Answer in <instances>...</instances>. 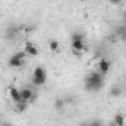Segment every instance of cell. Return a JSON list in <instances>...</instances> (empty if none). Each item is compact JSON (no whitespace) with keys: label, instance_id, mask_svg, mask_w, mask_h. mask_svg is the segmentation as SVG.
I'll list each match as a JSON object with an SVG mask.
<instances>
[{"label":"cell","instance_id":"obj_10","mask_svg":"<svg viewBox=\"0 0 126 126\" xmlns=\"http://www.w3.org/2000/svg\"><path fill=\"white\" fill-rule=\"evenodd\" d=\"M28 107V103H15V111L16 113H24Z\"/></svg>","mask_w":126,"mask_h":126},{"label":"cell","instance_id":"obj_8","mask_svg":"<svg viewBox=\"0 0 126 126\" xmlns=\"http://www.w3.org/2000/svg\"><path fill=\"white\" fill-rule=\"evenodd\" d=\"M98 70H100V73H107L109 70H110V62L107 60V59H104V57H101L100 60H98Z\"/></svg>","mask_w":126,"mask_h":126},{"label":"cell","instance_id":"obj_1","mask_svg":"<svg viewBox=\"0 0 126 126\" xmlns=\"http://www.w3.org/2000/svg\"><path fill=\"white\" fill-rule=\"evenodd\" d=\"M104 85V79H103V73L100 72H91L87 78H85V90L87 91H100Z\"/></svg>","mask_w":126,"mask_h":126},{"label":"cell","instance_id":"obj_6","mask_svg":"<svg viewBox=\"0 0 126 126\" xmlns=\"http://www.w3.org/2000/svg\"><path fill=\"white\" fill-rule=\"evenodd\" d=\"M24 51H25L28 56H34V57L40 54L38 47H37L34 43H31V41H27V43H25V48H24Z\"/></svg>","mask_w":126,"mask_h":126},{"label":"cell","instance_id":"obj_18","mask_svg":"<svg viewBox=\"0 0 126 126\" xmlns=\"http://www.w3.org/2000/svg\"><path fill=\"white\" fill-rule=\"evenodd\" d=\"M78 126H88V123H87V122H84V123H79Z\"/></svg>","mask_w":126,"mask_h":126},{"label":"cell","instance_id":"obj_11","mask_svg":"<svg viewBox=\"0 0 126 126\" xmlns=\"http://www.w3.org/2000/svg\"><path fill=\"white\" fill-rule=\"evenodd\" d=\"M122 94V88L119 87V85H114V87H111V90H110V97H119V95Z\"/></svg>","mask_w":126,"mask_h":126},{"label":"cell","instance_id":"obj_5","mask_svg":"<svg viewBox=\"0 0 126 126\" xmlns=\"http://www.w3.org/2000/svg\"><path fill=\"white\" fill-rule=\"evenodd\" d=\"M21 95H22V101L24 103H30V101H34L35 100V93L32 91L30 87L22 88L21 90Z\"/></svg>","mask_w":126,"mask_h":126},{"label":"cell","instance_id":"obj_4","mask_svg":"<svg viewBox=\"0 0 126 126\" xmlns=\"http://www.w3.org/2000/svg\"><path fill=\"white\" fill-rule=\"evenodd\" d=\"M72 50H73V53L81 54V53L87 51V50H88V47H85L84 40H72Z\"/></svg>","mask_w":126,"mask_h":126},{"label":"cell","instance_id":"obj_9","mask_svg":"<svg viewBox=\"0 0 126 126\" xmlns=\"http://www.w3.org/2000/svg\"><path fill=\"white\" fill-rule=\"evenodd\" d=\"M113 125L114 126H125V117L122 113H117L113 119Z\"/></svg>","mask_w":126,"mask_h":126},{"label":"cell","instance_id":"obj_16","mask_svg":"<svg viewBox=\"0 0 126 126\" xmlns=\"http://www.w3.org/2000/svg\"><path fill=\"white\" fill-rule=\"evenodd\" d=\"M110 1V4H120L122 3V0H109Z\"/></svg>","mask_w":126,"mask_h":126},{"label":"cell","instance_id":"obj_19","mask_svg":"<svg viewBox=\"0 0 126 126\" xmlns=\"http://www.w3.org/2000/svg\"><path fill=\"white\" fill-rule=\"evenodd\" d=\"M125 19H126V13H125Z\"/></svg>","mask_w":126,"mask_h":126},{"label":"cell","instance_id":"obj_3","mask_svg":"<svg viewBox=\"0 0 126 126\" xmlns=\"http://www.w3.org/2000/svg\"><path fill=\"white\" fill-rule=\"evenodd\" d=\"M25 57H27V53H25V51L15 53V54L9 59L7 64H9L10 67H22L24 63H25Z\"/></svg>","mask_w":126,"mask_h":126},{"label":"cell","instance_id":"obj_7","mask_svg":"<svg viewBox=\"0 0 126 126\" xmlns=\"http://www.w3.org/2000/svg\"><path fill=\"white\" fill-rule=\"evenodd\" d=\"M9 95H10L13 103H24L22 95H21V90H18L16 87H9Z\"/></svg>","mask_w":126,"mask_h":126},{"label":"cell","instance_id":"obj_13","mask_svg":"<svg viewBox=\"0 0 126 126\" xmlns=\"http://www.w3.org/2000/svg\"><path fill=\"white\" fill-rule=\"evenodd\" d=\"M117 34H119V37H120L123 41H126V28L125 27H120V28L117 30Z\"/></svg>","mask_w":126,"mask_h":126},{"label":"cell","instance_id":"obj_17","mask_svg":"<svg viewBox=\"0 0 126 126\" xmlns=\"http://www.w3.org/2000/svg\"><path fill=\"white\" fill-rule=\"evenodd\" d=\"M1 126H13V125H12V123H9V122H4Z\"/></svg>","mask_w":126,"mask_h":126},{"label":"cell","instance_id":"obj_2","mask_svg":"<svg viewBox=\"0 0 126 126\" xmlns=\"http://www.w3.org/2000/svg\"><path fill=\"white\" fill-rule=\"evenodd\" d=\"M47 81V72L43 66H37L34 70H32V84L37 85V87H41L44 85Z\"/></svg>","mask_w":126,"mask_h":126},{"label":"cell","instance_id":"obj_21","mask_svg":"<svg viewBox=\"0 0 126 126\" xmlns=\"http://www.w3.org/2000/svg\"><path fill=\"white\" fill-rule=\"evenodd\" d=\"M44 1H48V0H44Z\"/></svg>","mask_w":126,"mask_h":126},{"label":"cell","instance_id":"obj_15","mask_svg":"<svg viewBox=\"0 0 126 126\" xmlns=\"http://www.w3.org/2000/svg\"><path fill=\"white\" fill-rule=\"evenodd\" d=\"M88 126H104V125H103L101 120H93V122L88 123Z\"/></svg>","mask_w":126,"mask_h":126},{"label":"cell","instance_id":"obj_12","mask_svg":"<svg viewBox=\"0 0 126 126\" xmlns=\"http://www.w3.org/2000/svg\"><path fill=\"white\" fill-rule=\"evenodd\" d=\"M48 48H50L51 51H59V41H57V40H50Z\"/></svg>","mask_w":126,"mask_h":126},{"label":"cell","instance_id":"obj_14","mask_svg":"<svg viewBox=\"0 0 126 126\" xmlns=\"http://www.w3.org/2000/svg\"><path fill=\"white\" fill-rule=\"evenodd\" d=\"M63 106H64V101H63V98H57V100H56V103H54V107H56V110H60Z\"/></svg>","mask_w":126,"mask_h":126},{"label":"cell","instance_id":"obj_20","mask_svg":"<svg viewBox=\"0 0 126 126\" xmlns=\"http://www.w3.org/2000/svg\"><path fill=\"white\" fill-rule=\"evenodd\" d=\"M79 1H84V0H79Z\"/></svg>","mask_w":126,"mask_h":126}]
</instances>
